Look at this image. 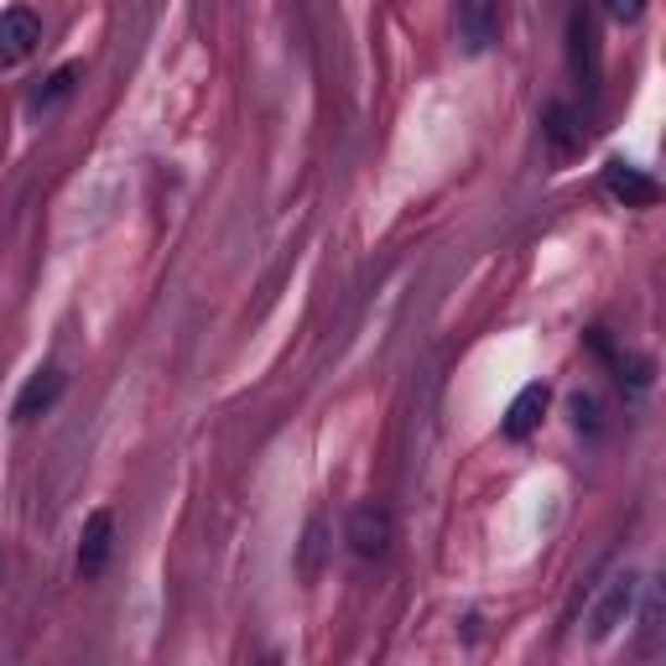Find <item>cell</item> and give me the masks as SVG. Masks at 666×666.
Here are the masks:
<instances>
[{"label": "cell", "instance_id": "cell-1", "mask_svg": "<svg viewBox=\"0 0 666 666\" xmlns=\"http://www.w3.org/2000/svg\"><path fill=\"white\" fill-rule=\"evenodd\" d=\"M636 599H641V578H636V572H615V578L599 589L594 609H589V636H594V641H609L619 625L636 615Z\"/></svg>", "mask_w": 666, "mask_h": 666}, {"label": "cell", "instance_id": "cell-2", "mask_svg": "<svg viewBox=\"0 0 666 666\" xmlns=\"http://www.w3.org/2000/svg\"><path fill=\"white\" fill-rule=\"evenodd\" d=\"M453 32L469 58L490 52L499 42V0H453Z\"/></svg>", "mask_w": 666, "mask_h": 666}, {"label": "cell", "instance_id": "cell-3", "mask_svg": "<svg viewBox=\"0 0 666 666\" xmlns=\"http://www.w3.org/2000/svg\"><path fill=\"white\" fill-rule=\"evenodd\" d=\"M344 536H349V547L359 557H385L391 542H396V521H391V510H385L381 499H365V505L349 510V531Z\"/></svg>", "mask_w": 666, "mask_h": 666}, {"label": "cell", "instance_id": "cell-4", "mask_svg": "<svg viewBox=\"0 0 666 666\" xmlns=\"http://www.w3.org/2000/svg\"><path fill=\"white\" fill-rule=\"evenodd\" d=\"M37 42H42V22H37V11H26V5L0 11V69H22L26 58L37 52Z\"/></svg>", "mask_w": 666, "mask_h": 666}, {"label": "cell", "instance_id": "cell-5", "mask_svg": "<svg viewBox=\"0 0 666 666\" xmlns=\"http://www.w3.org/2000/svg\"><path fill=\"white\" fill-rule=\"evenodd\" d=\"M110 552H115V516L99 505L84 516V531H78V572L84 578H99L110 568Z\"/></svg>", "mask_w": 666, "mask_h": 666}, {"label": "cell", "instance_id": "cell-6", "mask_svg": "<svg viewBox=\"0 0 666 666\" xmlns=\"http://www.w3.org/2000/svg\"><path fill=\"white\" fill-rule=\"evenodd\" d=\"M58 396H63V370H58V365H42V370L22 385V396H16V406H11V417L26 428V422L48 417L52 406H58Z\"/></svg>", "mask_w": 666, "mask_h": 666}, {"label": "cell", "instance_id": "cell-7", "mask_svg": "<svg viewBox=\"0 0 666 666\" xmlns=\"http://www.w3.org/2000/svg\"><path fill=\"white\" fill-rule=\"evenodd\" d=\"M604 188L615 193L625 209H651L662 188H656V177H645L641 166H625V162H609L604 166Z\"/></svg>", "mask_w": 666, "mask_h": 666}, {"label": "cell", "instance_id": "cell-8", "mask_svg": "<svg viewBox=\"0 0 666 666\" xmlns=\"http://www.w3.org/2000/svg\"><path fill=\"white\" fill-rule=\"evenodd\" d=\"M547 402H552V391H547V381H531L510 402V411H505V437L510 443H521V437H531L536 432V422H542V411H547Z\"/></svg>", "mask_w": 666, "mask_h": 666}, {"label": "cell", "instance_id": "cell-9", "mask_svg": "<svg viewBox=\"0 0 666 666\" xmlns=\"http://www.w3.org/2000/svg\"><path fill=\"white\" fill-rule=\"evenodd\" d=\"M568 42H572V73H578V84H583V89H594L599 84V52H594V22H589V11H583V5L572 11Z\"/></svg>", "mask_w": 666, "mask_h": 666}, {"label": "cell", "instance_id": "cell-10", "mask_svg": "<svg viewBox=\"0 0 666 666\" xmlns=\"http://www.w3.org/2000/svg\"><path fill=\"white\" fill-rule=\"evenodd\" d=\"M78 78H84V69H78V63H63V69L52 73L48 84L32 95V110H52V104H63V99L73 95V84H78Z\"/></svg>", "mask_w": 666, "mask_h": 666}, {"label": "cell", "instance_id": "cell-11", "mask_svg": "<svg viewBox=\"0 0 666 666\" xmlns=\"http://www.w3.org/2000/svg\"><path fill=\"white\" fill-rule=\"evenodd\" d=\"M641 630H645V645H656V636H662V583H645L641 578Z\"/></svg>", "mask_w": 666, "mask_h": 666}, {"label": "cell", "instance_id": "cell-12", "mask_svg": "<svg viewBox=\"0 0 666 666\" xmlns=\"http://www.w3.org/2000/svg\"><path fill=\"white\" fill-rule=\"evenodd\" d=\"M318 557H323V521H308V536H303V578H318Z\"/></svg>", "mask_w": 666, "mask_h": 666}, {"label": "cell", "instance_id": "cell-13", "mask_svg": "<svg viewBox=\"0 0 666 666\" xmlns=\"http://www.w3.org/2000/svg\"><path fill=\"white\" fill-rule=\"evenodd\" d=\"M547 136L557 141V151H568L572 146V115L563 104H547Z\"/></svg>", "mask_w": 666, "mask_h": 666}, {"label": "cell", "instance_id": "cell-14", "mask_svg": "<svg viewBox=\"0 0 666 666\" xmlns=\"http://www.w3.org/2000/svg\"><path fill=\"white\" fill-rule=\"evenodd\" d=\"M572 422H578V432L583 428L599 432V402L594 396H572Z\"/></svg>", "mask_w": 666, "mask_h": 666}, {"label": "cell", "instance_id": "cell-15", "mask_svg": "<svg viewBox=\"0 0 666 666\" xmlns=\"http://www.w3.org/2000/svg\"><path fill=\"white\" fill-rule=\"evenodd\" d=\"M604 5H609L615 22H641V11H645V0H604Z\"/></svg>", "mask_w": 666, "mask_h": 666}, {"label": "cell", "instance_id": "cell-16", "mask_svg": "<svg viewBox=\"0 0 666 666\" xmlns=\"http://www.w3.org/2000/svg\"><path fill=\"white\" fill-rule=\"evenodd\" d=\"M0 583H5V557H0Z\"/></svg>", "mask_w": 666, "mask_h": 666}]
</instances>
